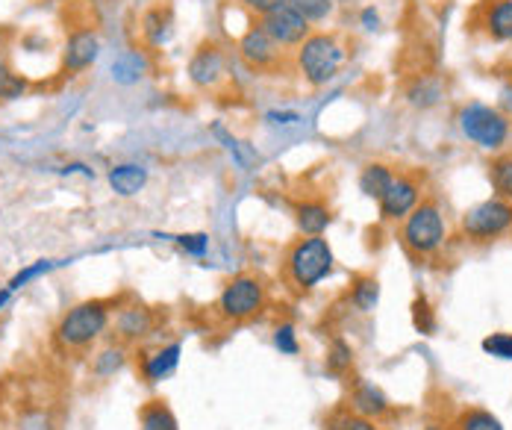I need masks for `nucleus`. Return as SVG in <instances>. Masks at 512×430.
Instances as JSON below:
<instances>
[{"label":"nucleus","instance_id":"f257e3e1","mask_svg":"<svg viewBox=\"0 0 512 430\" xmlns=\"http://www.w3.org/2000/svg\"><path fill=\"white\" fill-rule=\"evenodd\" d=\"M115 310H118V301H112V298H89V301L68 307L53 327L59 348H65V351L92 348L109 330V324L115 319Z\"/></svg>","mask_w":512,"mask_h":430},{"label":"nucleus","instance_id":"f03ea898","mask_svg":"<svg viewBox=\"0 0 512 430\" xmlns=\"http://www.w3.org/2000/svg\"><path fill=\"white\" fill-rule=\"evenodd\" d=\"M333 266L336 257L324 236H301L298 242L289 245L283 257V280L289 283L292 292L309 295L321 280L333 274Z\"/></svg>","mask_w":512,"mask_h":430},{"label":"nucleus","instance_id":"7ed1b4c3","mask_svg":"<svg viewBox=\"0 0 512 430\" xmlns=\"http://www.w3.org/2000/svg\"><path fill=\"white\" fill-rule=\"evenodd\" d=\"M348 62L345 45L333 33H309L307 42L295 51V68L312 89H321L339 77Z\"/></svg>","mask_w":512,"mask_h":430},{"label":"nucleus","instance_id":"20e7f679","mask_svg":"<svg viewBox=\"0 0 512 430\" xmlns=\"http://www.w3.org/2000/svg\"><path fill=\"white\" fill-rule=\"evenodd\" d=\"M265 307H268V286L256 274L230 277L215 298V316L227 324L254 322L265 313Z\"/></svg>","mask_w":512,"mask_h":430},{"label":"nucleus","instance_id":"39448f33","mask_svg":"<svg viewBox=\"0 0 512 430\" xmlns=\"http://www.w3.org/2000/svg\"><path fill=\"white\" fill-rule=\"evenodd\" d=\"M448 239V224H445V215L439 213L436 204L424 201L404 218V227H401V242L404 248L410 251L412 257H430L436 254Z\"/></svg>","mask_w":512,"mask_h":430},{"label":"nucleus","instance_id":"423d86ee","mask_svg":"<svg viewBox=\"0 0 512 430\" xmlns=\"http://www.w3.org/2000/svg\"><path fill=\"white\" fill-rule=\"evenodd\" d=\"M460 130L468 142L486 151H498L510 139V118L495 107L486 104H465L460 109Z\"/></svg>","mask_w":512,"mask_h":430},{"label":"nucleus","instance_id":"0eeeda50","mask_svg":"<svg viewBox=\"0 0 512 430\" xmlns=\"http://www.w3.org/2000/svg\"><path fill=\"white\" fill-rule=\"evenodd\" d=\"M460 230L471 242H492L512 230V204L501 198H489L483 204H474L460 218Z\"/></svg>","mask_w":512,"mask_h":430},{"label":"nucleus","instance_id":"6e6552de","mask_svg":"<svg viewBox=\"0 0 512 430\" xmlns=\"http://www.w3.org/2000/svg\"><path fill=\"white\" fill-rule=\"evenodd\" d=\"M259 21V27L289 54V51H298L304 42H307V36L312 33V24H309L307 18L292 6V3H283V6H277L274 12H268V15H262V18H256Z\"/></svg>","mask_w":512,"mask_h":430},{"label":"nucleus","instance_id":"1a4fd4ad","mask_svg":"<svg viewBox=\"0 0 512 430\" xmlns=\"http://www.w3.org/2000/svg\"><path fill=\"white\" fill-rule=\"evenodd\" d=\"M236 51L242 56V62L248 68H254L259 74H274L277 68L286 65V51L259 27V21H254L236 42Z\"/></svg>","mask_w":512,"mask_h":430},{"label":"nucleus","instance_id":"9d476101","mask_svg":"<svg viewBox=\"0 0 512 430\" xmlns=\"http://www.w3.org/2000/svg\"><path fill=\"white\" fill-rule=\"evenodd\" d=\"M189 80L204 89V92H215L224 80H227V56L221 51V45L215 42H204L192 59H189V68H186Z\"/></svg>","mask_w":512,"mask_h":430},{"label":"nucleus","instance_id":"9b49d317","mask_svg":"<svg viewBox=\"0 0 512 430\" xmlns=\"http://www.w3.org/2000/svg\"><path fill=\"white\" fill-rule=\"evenodd\" d=\"M101 56V39L92 27H83V30H74L65 42V51H62V74L68 77H77L83 71H89Z\"/></svg>","mask_w":512,"mask_h":430},{"label":"nucleus","instance_id":"f8f14e48","mask_svg":"<svg viewBox=\"0 0 512 430\" xmlns=\"http://www.w3.org/2000/svg\"><path fill=\"white\" fill-rule=\"evenodd\" d=\"M383 221H404L421 204V186L410 174H395L389 192L377 201Z\"/></svg>","mask_w":512,"mask_h":430},{"label":"nucleus","instance_id":"ddd939ff","mask_svg":"<svg viewBox=\"0 0 512 430\" xmlns=\"http://www.w3.org/2000/svg\"><path fill=\"white\" fill-rule=\"evenodd\" d=\"M115 336H118V342H124V345H139V342H145L151 333H154L156 327V316L151 307H145V304H124V307H118L115 310Z\"/></svg>","mask_w":512,"mask_h":430},{"label":"nucleus","instance_id":"4468645a","mask_svg":"<svg viewBox=\"0 0 512 430\" xmlns=\"http://www.w3.org/2000/svg\"><path fill=\"white\" fill-rule=\"evenodd\" d=\"M180 354H183V345L180 342H168V345H156L151 351L142 354L139 360V372H142V380L145 383H162L165 377H171L180 366Z\"/></svg>","mask_w":512,"mask_h":430},{"label":"nucleus","instance_id":"2eb2a0df","mask_svg":"<svg viewBox=\"0 0 512 430\" xmlns=\"http://www.w3.org/2000/svg\"><path fill=\"white\" fill-rule=\"evenodd\" d=\"M480 27L495 42H512V0H483Z\"/></svg>","mask_w":512,"mask_h":430},{"label":"nucleus","instance_id":"dca6fc26","mask_svg":"<svg viewBox=\"0 0 512 430\" xmlns=\"http://www.w3.org/2000/svg\"><path fill=\"white\" fill-rule=\"evenodd\" d=\"M389 398L383 395V389L380 386H374V383H365V380H359L357 386L351 389V398H348V410L351 413H357V416H365V419H380V416H386L389 413Z\"/></svg>","mask_w":512,"mask_h":430},{"label":"nucleus","instance_id":"f3484780","mask_svg":"<svg viewBox=\"0 0 512 430\" xmlns=\"http://www.w3.org/2000/svg\"><path fill=\"white\" fill-rule=\"evenodd\" d=\"M106 180H109V186H112L115 195L133 198V195H139L148 186V168H142L136 162H121V165H112L109 168Z\"/></svg>","mask_w":512,"mask_h":430},{"label":"nucleus","instance_id":"a211bd4d","mask_svg":"<svg viewBox=\"0 0 512 430\" xmlns=\"http://www.w3.org/2000/svg\"><path fill=\"white\" fill-rule=\"evenodd\" d=\"M295 224H298L301 236H324L327 227L333 224V213L321 201H301L295 207Z\"/></svg>","mask_w":512,"mask_h":430},{"label":"nucleus","instance_id":"6ab92c4d","mask_svg":"<svg viewBox=\"0 0 512 430\" xmlns=\"http://www.w3.org/2000/svg\"><path fill=\"white\" fill-rule=\"evenodd\" d=\"M392 180H395V171H392L389 165H383V162H368V165L359 171V192H362L365 198H371V201H380V198L389 192Z\"/></svg>","mask_w":512,"mask_h":430},{"label":"nucleus","instance_id":"aec40b11","mask_svg":"<svg viewBox=\"0 0 512 430\" xmlns=\"http://www.w3.org/2000/svg\"><path fill=\"white\" fill-rule=\"evenodd\" d=\"M442 98H445V86H442L439 77L421 74V77H415L410 86H407V101H410L412 107L430 109L436 107Z\"/></svg>","mask_w":512,"mask_h":430},{"label":"nucleus","instance_id":"412c9836","mask_svg":"<svg viewBox=\"0 0 512 430\" xmlns=\"http://www.w3.org/2000/svg\"><path fill=\"white\" fill-rule=\"evenodd\" d=\"M139 430H180V425H177V416L168 407V401L151 398L139 410Z\"/></svg>","mask_w":512,"mask_h":430},{"label":"nucleus","instance_id":"4be33fe9","mask_svg":"<svg viewBox=\"0 0 512 430\" xmlns=\"http://www.w3.org/2000/svg\"><path fill=\"white\" fill-rule=\"evenodd\" d=\"M148 68H151L148 56L142 54V51H124L112 62V80L124 83V86H133V83H139L148 74Z\"/></svg>","mask_w":512,"mask_h":430},{"label":"nucleus","instance_id":"5701e85b","mask_svg":"<svg viewBox=\"0 0 512 430\" xmlns=\"http://www.w3.org/2000/svg\"><path fill=\"white\" fill-rule=\"evenodd\" d=\"M127 345L124 342H112V345H106V348H101L98 354H95V360H92V372H95V377H101V380H106V377L118 375L124 366H127Z\"/></svg>","mask_w":512,"mask_h":430},{"label":"nucleus","instance_id":"b1692460","mask_svg":"<svg viewBox=\"0 0 512 430\" xmlns=\"http://www.w3.org/2000/svg\"><path fill=\"white\" fill-rule=\"evenodd\" d=\"M380 301V283L377 277H357L351 286V304L357 307L359 313H374Z\"/></svg>","mask_w":512,"mask_h":430},{"label":"nucleus","instance_id":"393cba45","mask_svg":"<svg viewBox=\"0 0 512 430\" xmlns=\"http://www.w3.org/2000/svg\"><path fill=\"white\" fill-rule=\"evenodd\" d=\"M489 180H492V189L501 201H510L512 204V154H501L498 160H492L489 165Z\"/></svg>","mask_w":512,"mask_h":430},{"label":"nucleus","instance_id":"a878e982","mask_svg":"<svg viewBox=\"0 0 512 430\" xmlns=\"http://www.w3.org/2000/svg\"><path fill=\"white\" fill-rule=\"evenodd\" d=\"M27 89H30L27 77L18 74L9 62L0 59V101H18V98L27 95Z\"/></svg>","mask_w":512,"mask_h":430},{"label":"nucleus","instance_id":"bb28decb","mask_svg":"<svg viewBox=\"0 0 512 430\" xmlns=\"http://www.w3.org/2000/svg\"><path fill=\"white\" fill-rule=\"evenodd\" d=\"M142 24H145L142 30L151 45H165L171 39V12L168 9H151Z\"/></svg>","mask_w":512,"mask_h":430},{"label":"nucleus","instance_id":"cd10ccee","mask_svg":"<svg viewBox=\"0 0 512 430\" xmlns=\"http://www.w3.org/2000/svg\"><path fill=\"white\" fill-rule=\"evenodd\" d=\"M324 430H380L374 419H365V416H357L351 413L348 407L336 410L327 422H324Z\"/></svg>","mask_w":512,"mask_h":430},{"label":"nucleus","instance_id":"c85d7f7f","mask_svg":"<svg viewBox=\"0 0 512 430\" xmlns=\"http://www.w3.org/2000/svg\"><path fill=\"white\" fill-rule=\"evenodd\" d=\"M457 430H504L501 419L492 416L489 410H465L457 419Z\"/></svg>","mask_w":512,"mask_h":430},{"label":"nucleus","instance_id":"c756f323","mask_svg":"<svg viewBox=\"0 0 512 430\" xmlns=\"http://www.w3.org/2000/svg\"><path fill=\"white\" fill-rule=\"evenodd\" d=\"M351 366H354V351H351V345L342 342V339H333V345H330V351H327V372L345 375Z\"/></svg>","mask_w":512,"mask_h":430},{"label":"nucleus","instance_id":"7c9ffc66","mask_svg":"<svg viewBox=\"0 0 512 430\" xmlns=\"http://www.w3.org/2000/svg\"><path fill=\"white\" fill-rule=\"evenodd\" d=\"M309 24H318V21H327L336 9V0H289Z\"/></svg>","mask_w":512,"mask_h":430},{"label":"nucleus","instance_id":"2f4dec72","mask_svg":"<svg viewBox=\"0 0 512 430\" xmlns=\"http://www.w3.org/2000/svg\"><path fill=\"white\" fill-rule=\"evenodd\" d=\"M274 348L286 357H298L301 354V342H298V333H295V324L283 322L274 327Z\"/></svg>","mask_w":512,"mask_h":430},{"label":"nucleus","instance_id":"473e14b6","mask_svg":"<svg viewBox=\"0 0 512 430\" xmlns=\"http://www.w3.org/2000/svg\"><path fill=\"white\" fill-rule=\"evenodd\" d=\"M56 263L53 260H39V263H33V266H27V269H21L12 280H9V289L12 292H18V289H24L27 283H33L36 277H42V274H48Z\"/></svg>","mask_w":512,"mask_h":430},{"label":"nucleus","instance_id":"72a5a7b5","mask_svg":"<svg viewBox=\"0 0 512 430\" xmlns=\"http://www.w3.org/2000/svg\"><path fill=\"white\" fill-rule=\"evenodd\" d=\"M483 351L498 357V360H512V333H492L483 339Z\"/></svg>","mask_w":512,"mask_h":430},{"label":"nucleus","instance_id":"f704fd0d","mask_svg":"<svg viewBox=\"0 0 512 430\" xmlns=\"http://www.w3.org/2000/svg\"><path fill=\"white\" fill-rule=\"evenodd\" d=\"M177 245L192 257H204L209 251V236L206 233H183V236H177Z\"/></svg>","mask_w":512,"mask_h":430},{"label":"nucleus","instance_id":"c9c22d12","mask_svg":"<svg viewBox=\"0 0 512 430\" xmlns=\"http://www.w3.org/2000/svg\"><path fill=\"white\" fill-rule=\"evenodd\" d=\"M412 310H415V313H412V316H415V327H418L421 333H433V330H436L433 313H430V307H427V301H424V298H418Z\"/></svg>","mask_w":512,"mask_h":430},{"label":"nucleus","instance_id":"e433bc0d","mask_svg":"<svg viewBox=\"0 0 512 430\" xmlns=\"http://www.w3.org/2000/svg\"><path fill=\"white\" fill-rule=\"evenodd\" d=\"M248 12H254L256 18H262V15H268V12H274L277 6H283V3H289V0H239Z\"/></svg>","mask_w":512,"mask_h":430},{"label":"nucleus","instance_id":"4c0bfd02","mask_svg":"<svg viewBox=\"0 0 512 430\" xmlns=\"http://www.w3.org/2000/svg\"><path fill=\"white\" fill-rule=\"evenodd\" d=\"M268 121L271 124H295V121H301V115L298 112H268Z\"/></svg>","mask_w":512,"mask_h":430},{"label":"nucleus","instance_id":"58836bf2","mask_svg":"<svg viewBox=\"0 0 512 430\" xmlns=\"http://www.w3.org/2000/svg\"><path fill=\"white\" fill-rule=\"evenodd\" d=\"M377 24H380L377 12H374V9H365V12H362V27H365V30H377Z\"/></svg>","mask_w":512,"mask_h":430},{"label":"nucleus","instance_id":"ea45409f","mask_svg":"<svg viewBox=\"0 0 512 430\" xmlns=\"http://www.w3.org/2000/svg\"><path fill=\"white\" fill-rule=\"evenodd\" d=\"M12 295H15V292H12L9 286H6V289H0V310H3L6 304H9V298H12Z\"/></svg>","mask_w":512,"mask_h":430},{"label":"nucleus","instance_id":"a19ab883","mask_svg":"<svg viewBox=\"0 0 512 430\" xmlns=\"http://www.w3.org/2000/svg\"><path fill=\"white\" fill-rule=\"evenodd\" d=\"M424 430H442V428H439V425H427V428H424Z\"/></svg>","mask_w":512,"mask_h":430}]
</instances>
